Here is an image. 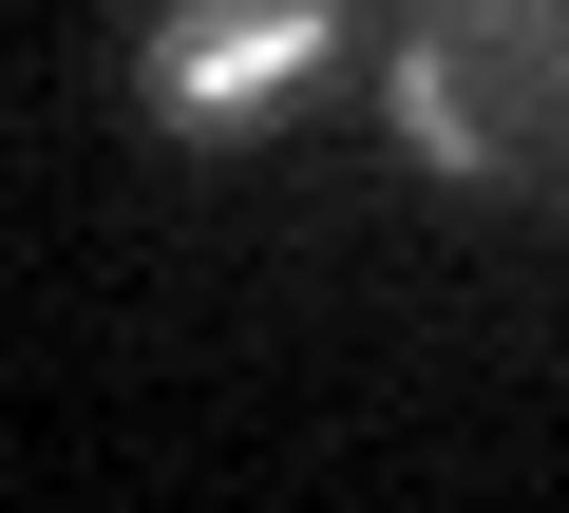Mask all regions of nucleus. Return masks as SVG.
<instances>
[{
  "instance_id": "obj_1",
  "label": "nucleus",
  "mask_w": 569,
  "mask_h": 513,
  "mask_svg": "<svg viewBox=\"0 0 569 513\" xmlns=\"http://www.w3.org/2000/svg\"><path fill=\"white\" fill-rule=\"evenodd\" d=\"M380 96L475 190H569V0H399Z\"/></svg>"
},
{
  "instance_id": "obj_2",
  "label": "nucleus",
  "mask_w": 569,
  "mask_h": 513,
  "mask_svg": "<svg viewBox=\"0 0 569 513\" xmlns=\"http://www.w3.org/2000/svg\"><path fill=\"white\" fill-rule=\"evenodd\" d=\"M361 0H152V115L171 134H266L284 96L342 77Z\"/></svg>"
}]
</instances>
